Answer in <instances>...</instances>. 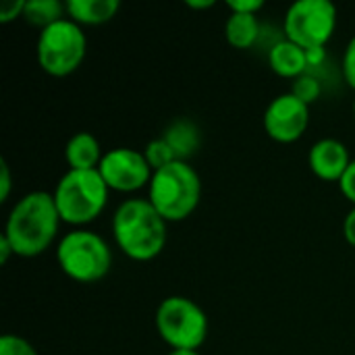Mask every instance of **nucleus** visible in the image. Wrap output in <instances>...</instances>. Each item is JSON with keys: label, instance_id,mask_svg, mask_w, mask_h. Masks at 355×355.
Here are the masks:
<instances>
[{"label": "nucleus", "instance_id": "nucleus-21", "mask_svg": "<svg viewBox=\"0 0 355 355\" xmlns=\"http://www.w3.org/2000/svg\"><path fill=\"white\" fill-rule=\"evenodd\" d=\"M341 71H343V77H345L347 85L352 89H355V35L345 46L343 60H341Z\"/></svg>", "mask_w": 355, "mask_h": 355}, {"label": "nucleus", "instance_id": "nucleus-1", "mask_svg": "<svg viewBox=\"0 0 355 355\" xmlns=\"http://www.w3.org/2000/svg\"><path fill=\"white\" fill-rule=\"evenodd\" d=\"M60 223L62 220L56 210L54 196L37 189L15 202L2 235L12 245L15 256L35 258L54 243Z\"/></svg>", "mask_w": 355, "mask_h": 355}, {"label": "nucleus", "instance_id": "nucleus-28", "mask_svg": "<svg viewBox=\"0 0 355 355\" xmlns=\"http://www.w3.org/2000/svg\"><path fill=\"white\" fill-rule=\"evenodd\" d=\"M185 4L189 8H196V10H206V8H212L214 6V0H200V2L198 0H187Z\"/></svg>", "mask_w": 355, "mask_h": 355}, {"label": "nucleus", "instance_id": "nucleus-19", "mask_svg": "<svg viewBox=\"0 0 355 355\" xmlns=\"http://www.w3.org/2000/svg\"><path fill=\"white\" fill-rule=\"evenodd\" d=\"M291 94H295L302 102H306L310 106L312 102H316L320 98V83H318L316 77H312V75L306 73V75H302V77H297L293 81Z\"/></svg>", "mask_w": 355, "mask_h": 355}, {"label": "nucleus", "instance_id": "nucleus-3", "mask_svg": "<svg viewBox=\"0 0 355 355\" xmlns=\"http://www.w3.org/2000/svg\"><path fill=\"white\" fill-rule=\"evenodd\" d=\"M148 200L166 223L189 218L202 200V179L189 162H173L154 171L148 185Z\"/></svg>", "mask_w": 355, "mask_h": 355}, {"label": "nucleus", "instance_id": "nucleus-12", "mask_svg": "<svg viewBox=\"0 0 355 355\" xmlns=\"http://www.w3.org/2000/svg\"><path fill=\"white\" fill-rule=\"evenodd\" d=\"M268 64L270 69L285 79H297L302 75H306V71L310 69L308 64V54L302 46L293 44L291 40H279L275 46H270L268 50Z\"/></svg>", "mask_w": 355, "mask_h": 355}, {"label": "nucleus", "instance_id": "nucleus-13", "mask_svg": "<svg viewBox=\"0 0 355 355\" xmlns=\"http://www.w3.org/2000/svg\"><path fill=\"white\" fill-rule=\"evenodd\" d=\"M104 158L102 146L94 133L79 131L64 146V160L69 171H96Z\"/></svg>", "mask_w": 355, "mask_h": 355}, {"label": "nucleus", "instance_id": "nucleus-2", "mask_svg": "<svg viewBox=\"0 0 355 355\" xmlns=\"http://www.w3.org/2000/svg\"><path fill=\"white\" fill-rule=\"evenodd\" d=\"M166 225L148 198H131L119 204L112 216V237L127 258L150 262L166 248Z\"/></svg>", "mask_w": 355, "mask_h": 355}, {"label": "nucleus", "instance_id": "nucleus-6", "mask_svg": "<svg viewBox=\"0 0 355 355\" xmlns=\"http://www.w3.org/2000/svg\"><path fill=\"white\" fill-rule=\"evenodd\" d=\"M35 54L44 73L52 77H67L83 64L87 37L81 25L64 17L40 31Z\"/></svg>", "mask_w": 355, "mask_h": 355}, {"label": "nucleus", "instance_id": "nucleus-14", "mask_svg": "<svg viewBox=\"0 0 355 355\" xmlns=\"http://www.w3.org/2000/svg\"><path fill=\"white\" fill-rule=\"evenodd\" d=\"M67 17L77 25H104L121 8L119 0H67Z\"/></svg>", "mask_w": 355, "mask_h": 355}, {"label": "nucleus", "instance_id": "nucleus-7", "mask_svg": "<svg viewBox=\"0 0 355 355\" xmlns=\"http://www.w3.org/2000/svg\"><path fill=\"white\" fill-rule=\"evenodd\" d=\"M156 331L171 349H200L208 337V316L189 297L171 295L156 310Z\"/></svg>", "mask_w": 355, "mask_h": 355}, {"label": "nucleus", "instance_id": "nucleus-27", "mask_svg": "<svg viewBox=\"0 0 355 355\" xmlns=\"http://www.w3.org/2000/svg\"><path fill=\"white\" fill-rule=\"evenodd\" d=\"M10 256H15L12 245L8 243V239H6L4 235H0V262H2V264H6Z\"/></svg>", "mask_w": 355, "mask_h": 355}, {"label": "nucleus", "instance_id": "nucleus-10", "mask_svg": "<svg viewBox=\"0 0 355 355\" xmlns=\"http://www.w3.org/2000/svg\"><path fill=\"white\" fill-rule=\"evenodd\" d=\"M262 123L270 139L279 144H293L310 125V106L291 92L281 94L266 106Z\"/></svg>", "mask_w": 355, "mask_h": 355}, {"label": "nucleus", "instance_id": "nucleus-15", "mask_svg": "<svg viewBox=\"0 0 355 355\" xmlns=\"http://www.w3.org/2000/svg\"><path fill=\"white\" fill-rule=\"evenodd\" d=\"M162 137L166 139V144L175 152L177 160H181V162H187L198 152V148L202 144L200 129L191 121H187V119L171 123L166 127V131L162 133Z\"/></svg>", "mask_w": 355, "mask_h": 355}, {"label": "nucleus", "instance_id": "nucleus-26", "mask_svg": "<svg viewBox=\"0 0 355 355\" xmlns=\"http://www.w3.org/2000/svg\"><path fill=\"white\" fill-rule=\"evenodd\" d=\"M343 237L352 248H355V206L347 212V216L343 220Z\"/></svg>", "mask_w": 355, "mask_h": 355}, {"label": "nucleus", "instance_id": "nucleus-9", "mask_svg": "<svg viewBox=\"0 0 355 355\" xmlns=\"http://www.w3.org/2000/svg\"><path fill=\"white\" fill-rule=\"evenodd\" d=\"M102 179L106 181L110 191L131 193L137 191L152 181V166L148 164L144 152L131 148H114L104 152V158L98 166Z\"/></svg>", "mask_w": 355, "mask_h": 355}, {"label": "nucleus", "instance_id": "nucleus-11", "mask_svg": "<svg viewBox=\"0 0 355 355\" xmlns=\"http://www.w3.org/2000/svg\"><path fill=\"white\" fill-rule=\"evenodd\" d=\"M352 154H349V148L335 139V137H324V139H318L310 152H308V166L310 171L322 179V181H329V183H339L345 175V171L349 168L352 164Z\"/></svg>", "mask_w": 355, "mask_h": 355}, {"label": "nucleus", "instance_id": "nucleus-4", "mask_svg": "<svg viewBox=\"0 0 355 355\" xmlns=\"http://www.w3.org/2000/svg\"><path fill=\"white\" fill-rule=\"evenodd\" d=\"M54 204L60 214V220L83 229L94 223L106 208L110 189L102 179L100 171H67L54 191Z\"/></svg>", "mask_w": 355, "mask_h": 355}, {"label": "nucleus", "instance_id": "nucleus-16", "mask_svg": "<svg viewBox=\"0 0 355 355\" xmlns=\"http://www.w3.org/2000/svg\"><path fill=\"white\" fill-rule=\"evenodd\" d=\"M225 37H227L229 46H233L237 50H248V48L256 46V42L260 37L258 15L231 12L225 23Z\"/></svg>", "mask_w": 355, "mask_h": 355}, {"label": "nucleus", "instance_id": "nucleus-20", "mask_svg": "<svg viewBox=\"0 0 355 355\" xmlns=\"http://www.w3.org/2000/svg\"><path fill=\"white\" fill-rule=\"evenodd\" d=\"M0 355H37V349L19 335H2L0 339Z\"/></svg>", "mask_w": 355, "mask_h": 355}, {"label": "nucleus", "instance_id": "nucleus-24", "mask_svg": "<svg viewBox=\"0 0 355 355\" xmlns=\"http://www.w3.org/2000/svg\"><path fill=\"white\" fill-rule=\"evenodd\" d=\"M339 189H341V193L345 196V200H349L355 206V158L352 160L349 168L345 171L343 179L339 181Z\"/></svg>", "mask_w": 355, "mask_h": 355}, {"label": "nucleus", "instance_id": "nucleus-5", "mask_svg": "<svg viewBox=\"0 0 355 355\" xmlns=\"http://www.w3.org/2000/svg\"><path fill=\"white\" fill-rule=\"evenodd\" d=\"M56 262L71 281L87 285L102 281L110 272L112 252L98 233L73 229L58 241Z\"/></svg>", "mask_w": 355, "mask_h": 355}, {"label": "nucleus", "instance_id": "nucleus-30", "mask_svg": "<svg viewBox=\"0 0 355 355\" xmlns=\"http://www.w3.org/2000/svg\"><path fill=\"white\" fill-rule=\"evenodd\" d=\"M168 355H202L198 349H171Z\"/></svg>", "mask_w": 355, "mask_h": 355}, {"label": "nucleus", "instance_id": "nucleus-31", "mask_svg": "<svg viewBox=\"0 0 355 355\" xmlns=\"http://www.w3.org/2000/svg\"><path fill=\"white\" fill-rule=\"evenodd\" d=\"M354 114H355V98H354Z\"/></svg>", "mask_w": 355, "mask_h": 355}, {"label": "nucleus", "instance_id": "nucleus-25", "mask_svg": "<svg viewBox=\"0 0 355 355\" xmlns=\"http://www.w3.org/2000/svg\"><path fill=\"white\" fill-rule=\"evenodd\" d=\"M12 189V177H10V166L6 160H0V202H6Z\"/></svg>", "mask_w": 355, "mask_h": 355}, {"label": "nucleus", "instance_id": "nucleus-18", "mask_svg": "<svg viewBox=\"0 0 355 355\" xmlns=\"http://www.w3.org/2000/svg\"><path fill=\"white\" fill-rule=\"evenodd\" d=\"M141 152H144L148 164L152 166V171H160V168L177 162V156H175V152L171 150V146L166 144L164 137H156V139L148 141Z\"/></svg>", "mask_w": 355, "mask_h": 355}, {"label": "nucleus", "instance_id": "nucleus-22", "mask_svg": "<svg viewBox=\"0 0 355 355\" xmlns=\"http://www.w3.org/2000/svg\"><path fill=\"white\" fill-rule=\"evenodd\" d=\"M227 8L239 15H258L264 8L262 0H227Z\"/></svg>", "mask_w": 355, "mask_h": 355}, {"label": "nucleus", "instance_id": "nucleus-29", "mask_svg": "<svg viewBox=\"0 0 355 355\" xmlns=\"http://www.w3.org/2000/svg\"><path fill=\"white\" fill-rule=\"evenodd\" d=\"M308 54V64L314 67V64H320L324 60V50H310L306 52Z\"/></svg>", "mask_w": 355, "mask_h": 355}, {"label": "nucleus", "instance_id": "nucleus-8", "mask_svg": "<svg viewBox=\"0 0 355 355\" xmlns=\"http://www.w3.org/2000/svg\"><path fill=\"white\" fill-rule=\"evenodd\" d=\"M283 29L306 52L324 50L337 29V6L329 0H297L287 8Z\"/></svg>", "mask_w": 355, "mask_h": 355}, {"label": "nucleus", "instance_id": "nucleus-23", "mask_svg": "<svg viewBox=\"0 0 355 355\" xmlns=\"http://www.w3.org/2000/svg\"><path fill=\"white\" fill-rule=\"evenodd\" d=\"M25 10V0H6L0 6V23H10L15 19H23Z\"/></svg>", "mask_w": 355, "mask_h": 355}, {"label": "nucleus", "instance_id": "nucleus-17", "mask_svg": "<svg viewBox=\"0 0 355 355\" xmlns=\"http://www.w3.org/2000/svg\"><path fill=\"white\" fill-rule=\"evenodd\" d=\"M64 15H67V4L58 0H25L23 21L33 27H40V31L64 19Z\"/></svg>", "mask_w": 355, "mask_h": 355}]
</instances>
